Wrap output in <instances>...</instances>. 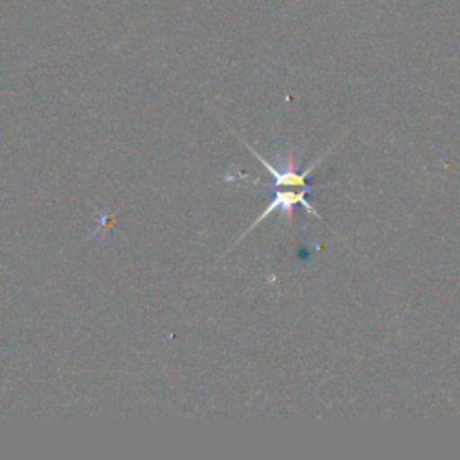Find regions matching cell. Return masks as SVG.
Segmentation results:
<instances>
[{
  "mask_svg": "<svg viewBox=\"0 0 460 460\" xmlns=\"http://www.w3.org/2000/svg\"><path fill=\"white\" fill-rule=\"evenodd\" d=\"M244 146H246V149L262 164V167L273 176V180H275V187H282V189H286V187H304V185H307L305 183V178L311 174V171L327 156V153L334 147V146H331L320 158H316L313 164H309L304 171H296V167H295V153H293V149H289L288 151V156L284 158V164L280 165V167H275V165H271L270 162H266V158H262L248 142H243Z\"/></svg>",
  "mask_w": 460,
  "mask_h": 460,
  "instance_id": "obj_2",
  "label": "cell"
},
{
  "mask_svg": "<svg viewBox=\"0 0 460 460\" xmlns=\"http://www.w3.org/2000/svg\"><path fill=\"white\" fill-rule=\"evenodd\" d=\"M313 187H316V185H304V187H300V190H286V189H282V187H275V194H273L271 201L266 205V208L261 212V216H257L255 221L237 237L235 244H237L244 235H248L261 221H264L266 217H270L275 210H280V212L284 214L286 223H291V219H293V208H295L296 205H302L313 217L322 219V217L318 216L316 208H314V207L311 205V201L305 198V194H307ZM235 244H232V248H234Z\"/></svg>",
  "mask_w": 460,
  "mask_h": 460,
  "instance_id": "obj_1",
  "label": "cell"
}]
</instances>
